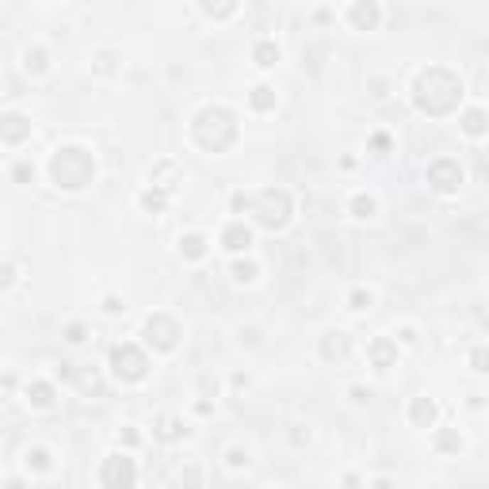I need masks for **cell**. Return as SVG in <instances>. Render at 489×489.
Instances as JSON below:
<instances>
[{"label": "cell", "mask_w": 489, "mask_h": 489, "mask_svg": "<svg viewBox=\"0 0 489 489\" xmlns=\"http://www.w3.org/2000/svg\"><path fill=\"white\" fill-rule=\"evenodd\" d=\"M371 306V294L367 291H352V310H367Z\"/></svg>", "instance_id": "obj_28"}, {"label": "cell", "mask_w": 489, "mask_h": 489, "mask_svg": "<svg viewBox=\"0 0 489 489\" xmlns=\"http://www.w3.org/2000/svg\"><path fill=\"white\" fill-rule=\"evenodd\" d=\"M436 447H440V451H458L463 440H458V432H440L436 436Z\"/></svg>", "instance_id": "obj_22"}, {"label": "cell", "mask_w": 489, "mask_h": 489, "mask_svg": "<svg viewBox=\"0 0 489 489\" xmlns=\"http://www.w3.org/2000/svg\"><path fill=\"white\" fill-rule=\"evenodd\" d=\"M279 61V50H275V43H260L257 46V65H275Z\"/></svg>", "instance_id": "obj_21"}, {"label": "cell", "mask_w": 489, "mask_h": 489, "mask_svg": "<svg viewBox=\"0 0 489 489\" xmlns=\"http://www.w3.org/2000/svg\"><path fill=\"white\" fill-rule=\"evenodd\" d=\"M27 397H31V405H38V409H50V405H54V386L50 382H31Z\"/></svg>", "instance_id": "obj_14"}, {"label": "cell", "mask_w": 489, "mask_h": 489, "mask_svg": "<svg viewBox=\"0 0 489 489\" xmlns=\"http://www.w3.org/2000/svg\"><path fill=\"white\" fill-rule=\"evenodd\" d=\"M409 413H413V424H421V428H428V424L436 421V402H428V397H417Z\"/></svg>", "instance_id": "obj_15"}, {"label": "cell", "mask_w": 489, "mask_h": 489, "mask_svg": "<svg viewBox=\"0 0 489 489\" xmlns=\"http://www.w3.org/2000/svg\"><path fill=\"white\" fill-rule=\"evenodd\" d=\"M27 69H35V73H43V69H46V54H43V50H27Z\"/></svg>", "instance_id": "obj_23"}, {"label": "cell", "mask_w": 489, "mask_h": 489, "mask_svg": "<svg viewBox=\"0 0 489 489\" xmlns=\"http://www.w3.org/2000/svg\"><path fill=\"white\" fill-rule=\"evenodd\" d=\"M321 355H325V360H344V355H348V336H344V333H329L321 340Z\"/></svg>", "instance_id": "obj_13"}, {"label": "cell", "mask_w": 489, "mask_h": 489, "mask_svg": "<svg viewBox=\"0 0 489 489\" xmlns=\"http://www.w3.org/2000/svg\"><path fill=\"white\" fill-rule=\"evenodd\" d=\"M367 355H371V363L379 367V371H386V367H394V360H397V344L390 336H379V340L367 348Z\"/></svg>", "instance_id": "obj_10"}, {"label": "cell", "mask_w": 489, "mask_h": 489, "mask_svg": "<svg viewBox=\"0 0 489 489\" xmlns=\"http://www.w3.org/2000/svg\"><path fill=\"white\" fill-rule=\"evenodd\" d=\"M222 244H226L230 252H241V249H249V244H252V233H249V226H244V222H230V226H226V233H222Z\"/></svg>", "instance_id": "obj_12"}, {"label": "cell", "mask_w": 489, "mask_h": 489, "mask_svg": "<svg viewBox=\"0 0 489 489\" xmlns=\"http://www.w3.org/2000/svg\"><path fill=\"white\" fill-rule=\"evenodd\" d=\"M417 107L428 111V115H451L458 107V100H463V85H458V77L451 69H424L421 80H417V92H413Z\"/></svg>", "instance_id": "obj_1"}, {"label": "cell", "mask_w": 489, "mask_h": 489, "mask_svg": "<svg viewBox=\"0 0 489 489\" xmlns=\"http://www.w3.org/2000/svg\"><path fill=\"white\" fill-rule=\"evenodd\" d=\"M191 134H195V141L203 149L222 153V149L233 146V138H237V122H233V115L226 107H207V111L195 115V122H191Z\"/></svg>", "instance_id": "obj_2"}, {"label": "cell", "mask_w": 489, "mask_h": 489, "mask_svg": "<svg viewBox=\"0 0 489 489\" xmlns=\"http://www.w3.org/2000/svg\"><path fill=\"white\" fill-rule=\"evenodd\" d=\"M111 371H115L122 382H141L149 371V360L134 344H119V348H111Z\"/></svg>", "instance_id": "obj_5"}, {"label": "cell", "mask_w": 489, "mask_h": 489, "mask_svg": "<svg viewBox=\"0 0 489 489\" xmlns=\"http://www.w3.org/2000/svg\"><path fill=\"white\" fill-rule=\"evenodd\" d=\"M233 8H237V0H203V12H210V16H233Z\"/></svg>", "instance_id": "obj_18"}, {"label": "cell", "mask_w": 489, "mask_h": 489, "mask_svg": "<svg viewBox=\"0 0 489 489\" xmlns=\"http://www.w3.org/2000/svg\"><path fill=\"white\" fill-rule=\"evenodd\" d=\"M65 340L80 344V340H85V325H69V329H65Z\"/></svg>", "instance_id": "obj_29"}, {"label": "cell", "mask_w": 489, "mask_h": 489, "mask_svg": "<svg viewBox=\"0 0 489 489\" xmlns=\"http://www.w3.org/2000/svg\"><path fill=\"white\" fill-rule=\"evenodd\" d=\"M252 107L257 111H272L275 107V88H268V85H260V88H252Z\"/></svg>", "instance_id": "obj_16"}, {"label": "cell", "mask_w": 489, "mask_h": 489, "mask_svg": "<svg viewBox=\"0 0 489 489\" xmlns=\"http://www.w3.org/2000/svg\"><path fill=\"white\" fill-rule=\"evenodd\" d=\"M348 19H352L355 31H375L379 27V4H375V0H355Z\"/></svg>", "instance_id": "obj_9"}, {"label": "cell", "mask_w": 489, "mask_h": 489, "mask_svg": "<svg viewBox=\"0 0 489 489\" xmlns=\"http://www.w3.org/2000/svg\"><path fill=\"white\" fill-rule=\"evenodd\" d=\"M252 210H257V218H260V226H268V230H283L287 226V218H291V199H287V191H260L257 203H252Z\"/></svg>", "instance_id": "obj_4"}, {"label": "cell", "mask_w": 489, "mask_h": 489, "mask_svg": "<svg viewBox=\"0 0 489 489\" xmlns=\"http://www.w3.org/2000/svg\"><path fill=\"white\" fill-rule=\"evenodd\" d=\"M27 463L35 466V471H46V466H50V455H46V451H31Z\"/></svg>", "instance_id": "obj_26"}, {"label": "cell", "mask_w": 489, "mask_h": 489, "mask_svg": "<svg viewBox=\"0 0 489 489\" xmlns=\"http://www.w3.org/2000/svg\"><path fill=\"white\" fill-rule=\"evenodd\" d=\"M50 176H54L58 188L77 191V188H85V183H92V176H96V165H92V157H88L85 149L65 146V149L54 153V161H50Z\"/></svg>", "instance_id": "obj_3"}, {"label": "cell", "mask_w": 489, "mask_h": 489, "mask_svg": "<svg viewBox=\"0 0 489 489\" xmlns=\"http://www.w3.org/2000/svg\"><path fill=\"white\" fill-rule=\"evenodd\" d=\"M12 176H16L19 183H27V180H31V165H16V172H12Z\"/></svg>", "instance_id": "obj_32"}, {"label": "cell", "mask_w": 489, "mask_h": 489, "mask_svg": "<svg viewBox=\"0 0 489 489\" xmlns=\"http://www.w3.org/2000/svg\"><path fill=\"white\" fill-rule=\"evenodd\" d=\"M474 371H485V352H482V348L474 352Z\"/></svg>", "instance_id": "obj_33"}, {"label": "cell", "mask_w": 489, "mask_h": 489, "mask_svg": "<svg viewBox=\"0 0 489 489\" xmlns=\"http://www.w3.org/2000/svg\"><path fill=\"white\" fill-rule=\"evenodd\" d=\"M463 130H466V134H482V130H485V115H482V111H466V115H463Z\"/></svg>", "instance_id": "obj_19"}, {"label": "cell", "mask_w": 489, "mask_h": 489, "mask_svg": "<svg viewBox=\"0 0 489 489\" xmlns=\"http://www.w3.org/2000/svg\"><path fill=\"white\" fill-rule=\"evenodd\" d=\"M180 249H183V257H191V260H199L203 252H207V241L199 237V233H188V237L180 241Z\"/></svg>", "instance_id": "obj_17"}, {"label": "cell", "mask_w": 489, "mask_h": 489, "mask_svg": "<svg viewBox=\"0 0 489 489\" xmlns=\"http://www.w3.org/2000/svg\"><path fill=\"white\" fill-rule=\"evenodd\" d=\"M428 183H432L436 191H444V195L458 191V183H463V168H458V161H451V157L432 161V165H428Z\"/></svg>", "instance_id": "obj_7"}, {"label": "cell", "mask_w": 489, "mask_h": 489, "mask_svg": "<svg viewBox=\"0 0 489 489\" xmlns=\"http://www.w3.org/2000/svg\"><path fill=\"white\" fill-rule=\"evenodd\" d=\"M80 386H85V390H92V394H96V390H100V379H96V375H80Z\"/></svg>", "instance_id": "obj_30"}, {"label": "cell", "mask_w": 489, "mask_h": 489, "mask_svg": "<svg viewBox=\"0 0 489 489\" xmlns=\"http://www.w3.org/2000/svg\"><path fill=\"white\" fill-rule=\"evenodd\" d=\"M31 134V122L23 115H0V138L4 141H23Z\"/></svg>", "instance_id": "obj_11"}, {"label": "cell", "mask_w": 489, "mask_h": 489, "mask_svg": "<svg viewBox=\"0 0 489 489\" xmlns=\"http://www.w3.org/2000/svg\"><path fill=\"white\" fill-rule=\"evenodd\" d=\"M141 203H146L149 210H161V207H165V195H157V191H146V195H141Z\"/></svg>", "instance_id": "obj_27"}, {"label": "cell", "mask_w": 489, "mask_h": 489, "mask_svg": "<svg viewBox=\"0 0 489 489\" xmlns=\"http://www.w3.org/2000/svg\"><path fill=\"white\" fill-rule=\"evenodd\" d=\"M180 432H183L180 421H161V436H165V440H176Z\"/></svg>", "instance_id": "obj_25"}, {"label": "cell", "mask_w": 489, "mask_h": 489, "mask_svg": "<svg viewBox=\"0 0 489 489\" xmlns=\"http://www.w3.org/2000/svg\"><path fill=\"white\" fill-rule=\"evenodd\" d=\"M352 214H355V218H371V214H375V199L371 195H355L352 199Z\"/></svg>", "instance_id": "obj_20"}, {"label": "cell", "mask_w": 489, "mask_h": 489, "mask_svg": "<svg viewBox=\"0 0 489 489\" xmlns=\"http://www.w3.org/2000/svg\"><path fill=\"white\" fill-rule=\"evenodd\" d=\"M252 275H257V264H233V279H241V283H249Z\"/></svg>", "instance_id": "obj_24"}, {"label": "cell", "mask_w": 489, "mask_h": 489, "mask_svg": "<svg viewBox=\"0 0 489 489\" xmlns=\"http://www.w3.org/2000/svg\"><path fill=\"white\" fill-rule=\"evenodd\" d=\"M146 340L153 344V348H161V352L176 348V340H180V325L172 321L168 313H153V318L146 321Z\"/></svg>", "instance_id": "obj_6"}, {"label": "cell", "mask_w": 489, "mask_h": 489, "mask_svg": "<svg viewBox=\"0 0 489 489\" xmlns=\"http://www.w3.org/2000/svg\"><path fill=\"white\" fill-rule=\"evenodd\" d=\"M244 463H249V455H244V451H237V447H233V451H230V466H244Z\"/></svg>", "instance_id": "obj_31"}, {"label": "cell", "mask_w": 489, "mask_h": 489, "mask_svg": "<svg viewBox=\"0 0 489 489\" xmlns=\"http://www.w3.org/2000/svg\"><path fill=\"white\" fill-rule=\"evenodd\" d=\"M12 283V268H0V287H8Z\"/></svg>", "instance_id": "obj_34"}, {"label": "cell", "mask_w": 489, "mask_h": 489, "mask_svg": "<svg viewBox=\"0 0 489 489\" xmlns=\"http://www.w3.org/2000/svg\"><path fill=\"white\" fill-rule=\"evenodd\" d=\"M100 482H104V485H134L138 482V471H134L130 458L111 455L107 463H104V471H100Z\"/></svg>", "instance_id": "obj_8"}]
</instances>
